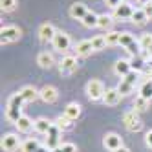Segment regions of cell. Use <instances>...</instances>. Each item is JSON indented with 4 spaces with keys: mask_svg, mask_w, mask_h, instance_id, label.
I'll list each match as a JSON object with an SVG mask.
<instances>
[{
    "mask_svg": "<svg viewBox=\"0 0 152 152\" xmlns=\"http://www.w3.org/2000/svg\"><path fill=\"white\" fill-rule=\"evenodd\" d=\"M15 125H17V128H18V132H29V130L35 126V121H31L28 115H22Z\"/></svg>",
    "mask_w": 152,
    "mask_h": 152,
    "instance_id": "obj_22",
    "label": "cell"
},
{
    "mask_svg": "<svg viewBox=\"0 0 152 152\" xmlns=\"http://www.w3.org/2000/svg\"><path fill=\"white\" fill-rule=\"evenodd\" d=\"M20 147H22V152H37L40 145H39L37 139H28V141H24Z\"/></svg>",
    "mask_w": 152,
    "mask_h": 152,
    "instance_id": "obj_31",
    "label": "cell"
},
{
    "mask_svg": "<svg viewBox=\"0 0 152 152\" xmlns=\"http://www.w3.org/2000/svg\"><path fill=\"white\" fill-rule=\"evenodd\" d=\"M37 64L40 68H44V70H50L53 66V55L48 53V51H40L37 55Z\"/></svg>",
    "mask_w": 152,
    "mask_h": 152,
    "instance_id": "obj_17",
    "label": "cell"
},
{
    "mask_svg": "<svg viewBox=\"0 0 152 152\" xmlns=\"http://www.w3.org/2000/svg\"><path fill=\"white\" fill-rule=\"evenodd\" d=\"M104 84L99 81V79H92L86 83V95L90 97L92 101H99L104 97Z\"/></svg>",
    "mask_w": 152,
    "mask_h": 152,
    "instance_id": "obj_3",
    "label": "cell"
},
{
    "mask_svg": "<svg viewBox=\"0 0 152 152\" xmlns=\"http://www.w3.org/2000/svg\"><path fill=\"white\" fill-rule=\"evenodd\" d=\"M37 152H51V150H50L48 147H39V150H37Z\"/></svg>",
    "mask_w": 152,
    "mask_h": 152,
    "instance_id": "obj_41",
    "label": "cell"
},
{
    "mask_svg": "<svg viewBox=\"0 0 152 152\" xmlns=\"http://www.w3.org/2000/svg\"><path fill=\"white\" fill-rule=\"evenodd\" d=\"M145 141H147L148 147H152V130H148V132L145 134Z\"/></svg>",
    "mask_w": 152,
    "mask_h": 152,
    "instance_id": "obj_40",
    "label": "cell"
},
{
    "mask_svg": "<svg viewBox=\"0 0 152 152\" xmlns=\"http://www.w3.org/2000/svg\"><path fill=\"white\" fill-rule=\"evenodd\" d=\"M97 20H99V15H95L94 11H88V13H86V17L81 20V22L86 28H97Z\"/></svg>",
    "mask_w": 152,
    "mask_h": 152,
    "instance_id": "obj_25",
    "label": "cell"
},
{
    "mask_svg": "<svg viewBox=\"0 0 152 152\" xmlns=\"http://www.w3.org/2000/svg\"><path fill=\"white\" fill-rule=\"evenodd\" d=\"M51 152H62V147H57V148H53Z\"/></svg>",
    "mask_w": 152,
    "mask_h": 152,
    "instance_id": "obj_44",
    "label": "cell"
},
{
    "mask_svg": "<svg viewBox=\"0 0 152 152\" xmlns=\"http://www.w3.org/2000/svg\"><path fill=\"white\" fill-rule=\"evenodd\" d=\"M20 35H22L20 28H17V26H4L2 29H0V42H2V44H9V42L18 40Z\"/></svg>",
    "mask_w": 152,
    "mask_h": 152,
    "instance_id": "obj_4",
    "label": "cell"
},
{
    "mask_svg": "<svg viewBox=\"0 0 152 152\" xmlns=\"http://www.w3.org/2000/svg\"><path fill=\"white\" fill-rule=\"evenodd\" d=\"M121 94H119V90L117 88H110V90H106L104 92V97H103V101H104V104H108V106H115L119 101H121Z\"/></svg>",
    "mask_w": 152,
    "mask_h": 152,
    "instance_id": "obj_16",
    "label": "cell"
},
{
    "mask_svg": "<svg viewBox=\"0 0 152 152\" xmlns=\"http://www.w3.org/2000/svg\"><path fill=\"white\" fill-rule=\"evenodd\" d=\"M137 2H139L141 6H147V4H150V2H152V0H137Z\"/></svg>",
    "mask_w": 152,
    "mask_h": 152,
    "instance_id": "obj_42",
    "label": "cell"
},
{
    "mask_svg": "<svg viewBox=\"0 0 152 152\" xmlns=\"http://www.w3.org/2000/svg\"><path fill=\"white\" fill-rule=\"evenodd\" d=\"M18 145H20V139H18V136H15V134H6V136L2 137V141H0V147H2V150H6V152L17 150Z\"/></svg>",
    "mask_w": 152,
    "mask_h": 152,
    "instance_id": "obj_10",
    "label": "cell"
},
{
    "mask_svg": "<svg viewBox=\"0 0 152 152\" xmlns=\"http://www.w3.org/2000/svg\"><path fill=\"white\" fill-rule=\"evenodd\" d=\"M94 51V46H92V40H81L77 46H75V53L77 57H86Z\"/></svg>",
    "mask_w": 152,
    "mask_h": 152,
    "instance_id": "obj_19",
    "label": "cell"
},
{
    "mask_svg": "<svg viewBox=\"0 0 152 152\" xmlns=\"http://www.w3.org/2000/svg\"><path fill=\"white\" fill-rule=\"evenodd\" d=\"M53 48L57 51H68L70 50V35L64 31H57V35L53 37Z\"/></svg>",
    "mask_w": 152,
    "mask_h": 152,
    "instance_id": "obj_9",
    "label": "cell"
},
{
    "mask_svg": "<svg viewBox=\"0 0 152 152\" xmlns=\"http://www.w3.org/2000/svg\"><path fill=\"white\" fill-rule=\"evenodd\" d=\"M104 39H106V46H115V44H119L121 33H119V31H108L104 35Z\"/></svg>",
    "mask_w": 152,
    "mask_h": 152,
    "instance_id": "obj_30",
    "label": "cell"
},
{
    "mask_svg": "<svg viewBox=\"0 0 152 152\" xmlns=\"http://www.w3.org/2000/svg\"><path fill=\"white\" fill-rule=\"evenodd\" d=\"M112 17L110 15H99V20H97V28H101V29H108L112 26Z\"/></svg>",
    "mask_w": 152,
    "mask_h": 152,
    "instance_id": "obj_33",
    "label": "cell"
},
{
    "mask_svg": "<svg viewBox=\"0 0 152 152\" xmlns=\"http://www.w3.org/2000/svg\"><path fill=\"white\" fill-rule=\"evenodd\" d=\"M130 66H132L134 72H141L145 68V57H141V55H136L130 59Z\"/></svg>",
    "mask_w": 152,
    "mask_h": 152,
    "instance_id": "obj_29",
    "label": "cell"
},
{
    "mask_svg": "<svg viewBox=\"0 0 152 152\" xmlns=\"http://www.w3.org/2000/svg\"><path fill=\"white\" fill-rule=\"evenodd\" d=\"M62 152H77V147H75L73 143H62Z\"/></svg>",
    "mask_w": 152,
    "mask_h": 152,
    "instance_id": "obj_37",
    "label": "cell"
},
{
    "mask_svg": "<svg viewBox=\"0 0 152 152\" xmlns=\"http://www.w3.org/2000/svg\"><path fill=\"white\" fill-rule=\"evenodd\" d=\"M86 13H88V7H86V4H83V2H75V4L70 6V17L72 18L83 20L86 17Z\"/></svg>",
    "mask_w": 152,
    "mask_h": 152,
    "instance_id": "obj_14",
    "label": "cell"
},
{
    "mask_svg": "<svg viewBox=\"0 0 152 152\" xmlns=\"http://www.w3.org/2000/svg\"><path fill=\"white\" fill-rule=\"evenodd\" d=\"M121 2H123V0H106V6H108V7H112V9H115Z\"/></svg>",
    "mask_w": 152,
    "mask_h": 152,
    "instance_id": "obj_38",
    "label": "cell"
},
{
    "mask_svg": "<svg viewBox=\"0 0 152 152\" xmlns=\"http://www.w3.org/2000/svg\"><path fill=\"white\" fill-rule=\"evenodd\" d=\"M92 46H94V51L104 50V48H106V39H104V35H95V37L92 39Z\"/></svg>",
    "mask_w": 152,
    "mask_h": 152,
    "instance_id": "obj_28",
    "label": "cell"
},
{
    "mask_svg": "<svg viewBox=\"0 0 152 152\" xmlns=\"http://www.w3.org/2000/svg\"><path fill=\"white\" fill-rule=\"evenodd\" d=\"M17 7V0H0V9L4 13H9Z\"/></svg>",
    "mask_w": 152,
    "mask_h": 152,
    "instance_id": "obj_35",
    "label": "cell"
},
{
    "mask_svg": "<svg viewBox=\"0 0 152 152\" xmlns=\"http://www.w3.org/2000/svg\"><path fill=\"white\" fill-rule=\"evenodd\" d=\"M22 104L24 99L20 94H13L7 101V108H6V117L9 119L11 123H17L20 117H22Z\"/></svg>",
    "mask_w": 152,
    "mask_h": 152,
    "instance_id": "obj_1",
    "label": "cell"
},
{
    "mask_svg": "<svg viewBox=\"0 0 152 152\" xmlns=\"http://www.w3.org/2000/svg\"><path fill=\"white\" fill-rule=\"evenodd\" d=\"M126 83H130V84H132V86H136V83H137V79H139V72H130L128 75H126V77H123Z\"/></svg>",
    "mask_w": 152,
    "mask_h": 152,
    "instance_id": "obj_36",
    "label": "cell"
},
{
    "mask_svg": "<svg viewBox=\"0 0 152 152\" xmlns=\"http://www.w3.org/2000/svg\"><path fill=\"white\" fill-rule=\"evenodd\" d=\"M39 97L44 103H48V104H51V103H55L57 99H59V90L55 88V86H42V88L39 90Z\"/></svg>",
    "mask_w": 152,
    "mask_h": 152,
    "instance_id": "obj_8",
    "label": "cell"
},
{
    "mask_svg": "<svg viewBox=\"0 0 152 152\" xmlns=\"http://www.w3.org/2000/svg\"><path fill=\"white\" fill-rule=\"evenodd\" d=\"M123 2H126V0H123Z\"/></svg>",
    "mask_w": 152,
    "mask_h": 152,
    "instance_id": "obj_45",
    "label": "cell"
},
{
    "mask_svg": "<svg viewBox=\"0 0 152 152\" xmlns=\"http://www.w3.org/2000/svg\"><path fill=\"white\" fill-rule=\"evenodd\" d=\"M123 123H125V126H126L128 132H139L141 126H143V125H141V119H139V115H137L136 110L125 112V115H123Z\"/></svg>",
    "mask_w": 152,
    "mask_h": 152,
    "instance_id": "obj_5",
    "label": "cell"
},
{
    "mask_svg": "<svg viewBox=\"0 0 152 152\" xmlns=\"http://www.w3.org/2000/svg\"><path fill=\"white\" fill-rule=\"evenodd\" d=\"M132 13H134V7L130 6L128 2H121V4L114 9V17H115V18H121V20L132 18Z\"/></svg>",
    "mask_w": 152,
    "mask_h": 152,
    "instance_id": "obj_12",
    "label": "cell"
},
{
    "mask_svg": "<svg viewBox=\"0 0 152 152\" xmlns=\"http://www.w3.org/2000/svg\"><path fill=\"white\" fill-rule=\"evenodd\" d=\"M114 72L119 75V77H126V75L132 72V66H130V61H126V59H119L115 64H114Z\"/></svg>",
    "mask_w": 152,
    "mask_h": 152,
    "instance_id": "obj_15",
    "label": "cell"
},
{
    "mask_svg": "<svg viewBox=\"0 0 152 152\" xmlns=\"http://www.w3.org/2000/svg\"><path fill=\"white\" fill-rule=\"evenodd\" d=\"M51 121H48V119H44V117H40V119H37V121H35V130H37V132L39 134H48V130L51 128Z\"/></svg>",
    "mask_w": 152,
    "mask_h": 152,
    "instance_id": "obj_24",
    "label": "cell"
},
{
    "mask_svg": "<svg viewBox=\"0 0 152 152\" xmlns=\"http://www.w3.org/2000/svg\"><path fill=\"white\" fill-rule=\"evenodd\" d=\"M139 46H141V51L145 55H152V33H143L139 39Z\"/></svg>",
    "mask_w": 152,
    "mask_h": 152,
    "instance_id": "obj_20",
    "label": "cell"
},
{
    "mask_svg": "<svg viewBox=\"0 0 152 152\" xmlns=\"http://www.w3.org/2000/svg\"><path fill=\"white\" fill-rule=\"evenodd\" d=\"M132 22L136 24V26H143L147 20H148V17H147V13H145V9L141 7V9H134V13H132Z\"/></svg>",
    "mask_w": 152,
    "mask_h": 152,
    "instance_id": "obj_23",
    "label": "cell"
},
{
    "mask_svg": "<svg viewBox=\"0 0 152 152\" xmlns=\"http://www.w3.org/2000/svg\"><path fill=\"white\" fill-rule=\"evenodd\" d=\"M103 145H104V148H108L110 152H114V150H117V148L123 147V139H121V136L115 134V132H108L103 137Z\"/></svg>",
    "mask_w": 152,
    "mask_h": 152,
    "instance_id": "obj_7",
    "label": "cell"
},
{
    "mask_svg": "<svg viewBox=\"0 0 152 152\" xmlns=\"http://www.w3.org/2000/svg\"><path fill=\"white\" fill-rule=\"evenodd\" d=\"M59 70L61 73H72L77 70V59H75L73 55H64L59 62Z\"/></svg>",
    "mask_w": 152,
    "mask_h": 152,
    "instance_id": "obj_11",
    "label": "cell"
},
{
    "mask_svg": "<svg viewBox=\"0 0 152 152\" xmlns=\"http://www.w3.org/2000/svg\"><path fill=\"white\" fill-rule=\"evenodd\" d=\"M55 125H57V126H59V128L62 130V132H64V130H70V128L73 126L72 119H68V117L64 115V114H62V115H59V117L55 119Z\"/></svg>",
    "mask_w": 152,
    "mask_h": 152,
    "instance_id": "obj_27",
    "label": "cell"
},
{
    "mask_svg": "<svg viewBox=\"0 0 152 152\" xmlns=\"http://www.w3.org/2000/svg\"><path fill=\"white\" fill-rule=\"evenodd\" d=\"M139 95L141 97H145V99H152V79L145 81L143 84H141V88H139Z\"/></svg>",
    "mask_w": 152,
    "mask_h": 152,
    "instance_id": "obj_26",
    "label": "cell"
},
{
    "mask_svg": "<svg viewBox=\"0 0 152 152\" xmlns=\"http://www.w3.org/2000/svg\"><path fill=\"white\" fill-rule=\"evenodd\" d=\"M18 94L22 95V99H24V103H31V101H35L37 97H39V90H35L33 86H24V88L20 90Z\"/></svg>",
    "mask_w": 152,
    "mask_h": 152,
    "instance_id": "obj_21",
    "label": "cell"
},
{
    "mask_svg": "<svg viewBox=\"0 0 152 152\" xmlns=\"http://www.w3.org/2000/svg\"><path fill=\"white\" fill-rule=\"evenodd\" d=\"M61 132L62 130L53 123L51 125V128L48 130V137H46V147L50 148V150H53V148H57V147H61Z\"/></svg>",
    "mask_w": 152,
    "mask_h": 152,
    "instance_id": "obj_6",
    "label": "cell"
},
{
    "mask_svg": "<svg viewBox=\"0 0 152 152\" xmlns=\"http://www.w3.org/2000/svg\"><path fill=\"white\" fill-rule=\"evenodd\" d=\"M57 35V29L53 28L51 24H42L39 28V39L42 42H53V37Z\"/></svg>",
    "mask_w": 152,
    "mask_h": 152,
    "instance_id": "obj_13",
    "label": "cell"
},
{
    "mask_svg": "<svg viewBox=\"0 0 152 152\" xmlns=\"http://www.w3.org/2000/svg\"><path fill=\"white\" fill-rule=\"evenodd\" d=\"M114 152H130L126 147H121V148H117V150H114Z\"/></svg>",
    "mask_w": 152,
    "mask_h": 152,
    "instance_id": "obj_43",
    "label": "cell"
},
{
    "mask_svg": "<svg viewBox=\"0 0 152 152\" xmlns=\"http://www.w3.org/2000/svg\"><path fill=\"white\" fill-rule=\"evenodd\" d=\"M64 115H66L68 119H72V121L79 119V115H81V104L79 103H68L66 108H64Z\"/></svg>",
    "mask_w": 152,
    "mask_h": 152,
    "instance_id": "obj_18",
    "label": "cell"
},
{
    "mask_svg": "<svg viewBox=\"0 0 152 152\" xmlns=\"http://www.w3.org/2000/svg\"><path fill=\"white\" fill-rule=\"evenodd\" d=\"M119 44H121L130 55L136 57L141 53V46H139V40H136V37L132 33H128V31H123L121 33V39H119Z\"/></svg>",
    "mask_w": 152,
    "mask_h": 152,
    "instance_id": "obj_2",
    "label": "cell"
},
{
    "mask_svg": "<svg viewBox=\"0 0 152 152\" xmlns=\"http://www.w3.org/2000/svg\"><path fill=\"white\" fill-rule=\"evenodd\" d=\"M143 9H145V13H147V17L152 20V2L150 4H147V6H143Z\"/></svg>",
    "mask_w": 152,
    "mask_h": 152,
    "instance_id": "obj_39",
    "label": "cell"
},
{
    "mask_svg": "<svg viewBox=\"0 0 152 152\" xmlns=\"http://www.w3.org/2000/svg\"><path fill=\"white\" fill-rule=\"evenodd\" d=\"M148 99H145V97H141V95H137L136 97V101H134V108H136V112H145L147 108H148Z\"/></svg>",
    "mask_w": 152,
    "mask_h": 152,
    "instance_id": "obj_32",
    "label": "cell"
},
{
    "mask_svg": "<svg viewBox=\"0 0 152 152\" xmlns=\"http://www.w3.org/2000/svg\"><path fill=\"white\" fill-rule=\"evenodd\" d=\"M117 90H119V94H121V95H128V94H132L134 86L130 84V83H126L125 79H121V83L117 84Z\"/></svg>",
    "mask_w": 152,
    "mask_h": 152,
    "instance_id": "obj_34",
    "label": "cell"
}]
</instances>
